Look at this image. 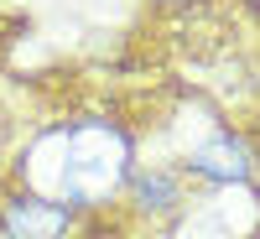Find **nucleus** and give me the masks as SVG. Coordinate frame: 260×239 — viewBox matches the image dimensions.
<instances>
[{"mask_svg": "<svg viewBox=\"0 0 260 239\" xmlns=\"http://www.w3.org/2000/svg\"><path fill=\"white\" fill-rule=\"evenodd\" d=\"M68 229V208L47 198H16L6 208V234L11 239H57Z\"/></svg>", "mask_w": 260, "mask_h": 239, "instance_id": "f03ea898", "label": "nucleus"}, {"mask_svg": "<svg viewBox=\"0 0 260 239\" xmlns=\"http://www.w3.org/2000/svg\"><path fill=\"white\" fill-rule=\"evenodd\" d=\"M31 156L57 161L52 172H37V182L52 192L57 203H99L125 182L130 172V146L110 125H73L47 135Z\"/></svg>", "mask_w": 260, "mask_h": 239, "instance_id": "f257e3e1", "label": "nucleus"}, {"mask_svg": "<svg viewBox=\"0 0 260 239\" xmlns=\"http://www.w3.org/2000/svg\"><path fill=\"white\" fill-rule=\"evenodd\" d=\"M192 166L219 182H240V177H250V151L234 135H208L203 146H192Z\"/></svg>", "mask_w": 260, "mask_h": 239, "instance_id": "7ed1b4c3", "label": "nucleus"}, {"mask_svg": "<svg viewBox=\"0 0 260 239\" xmlns=\"http://www.w3.org/2000/svg\"><path fill=\"white\" fill-rule=\"evenodd\" d=\"M141 198H146V208H167L172 182H167V177H141Z\"/></svg>", "mask_w": 260, "mask_h": 239, "instance_id": "20e7f679", "label": "nucleus"}]
</instances>
